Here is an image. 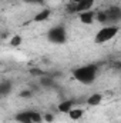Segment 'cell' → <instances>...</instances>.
I'll list each match as a JSON object with an SVG mask.
<instances>
[{"label": "cell", "mask_w": 121, "mask_h": 123, "mask_svg": "<svg viewBox=\"0 0 121 123\" xmlns=\"http://www.w3.org/2000/svg\"><path fill=\"white\" fill-rule=\"evenodd\" d=\"M97 73H98V67L95 64H84V66H80L77 69L73 70V77L83 83V85H90L95 80L97 77Z\"/></svg>", "instance_id": "1"}, {"label": "cell", "mask_w": 121, "mask_h": 123, "mask_svg": "<svg viewBox=\"0 0 121 123\" xmlns=\"http://www.w3.org/2000/svg\"><path fill=\"white\" fill-rule=\"evenodd\" d=\"M118 26L117 25H108V26H104V27H101L100 30L95 33V36H94V42L97 43V44H103V43H107V42H110L111 39H114L117 34H118Z\"/></svg>", "instance_id": "2"}, {"label": "cell", "mask_w": 121, "mask_h": 123, "mask_svg": "<svg viewBox=\"0 0 121 123\" xmlns=\"http://www.w3.org/2000/svg\"><path fill=\"white\" fill-rule=\"evenodd\" d=\"M47 39L54 44H64L67 42V30L64 26H54L47 31Z\"/></svg>", "instance_id": "3"}, {"label": "cell", "mask_w": 121, "mask_h": 123, "mask_svg": "<svg viewBox=\"0 0 121 123\" xmlns=\"http://www.w3.org/2000/svg\"><path fill=\"white\" fill-rule=\"evenodd\" d=\"M16 120L19 123H41L43 116L36 110H23L16 115Z\"/></svg>", "instance_id": "4"}, {"label": "cell", "mask_w": 121, "mask_h": 123, "mask_svg": "<svg viewBox=\"0 0 121 123\" xmlns=\"http://www.w3.org/2000/svg\"><path fill=\"white\" fill-rule=\"evenodd\" d=\"M107 16V23L110 25H117L121 20V7L120 6H111L110 9L104 10Z\"/></svg>", "instance_id": "5"}, {"label": "cell", "mask_w": 121, "mask_h": 123, "mask_svg": "<svg viewBox=\"0 0 121 123\" xmlns=\"http://www.w3.org/2000/svg\"><path fill=\"white\" fill-rule=\"evenodd\" d=\"M95 0H81L78 3H76V13H81V12H88L93 9Z\"/></svg>", "instance_id": "6"}, {"label": "cell", "mask_w": 121, "mask_h": 123, "mask_svg": "<svg viewBox=\"0 0 121 123\" xmlns=\"http://www.w3.org/2000/svg\"><path fill=\"white\" fill-rule=\"evenodd\" d=\"M50 16H51V10L50 9H41L34 17H33V22H36V23H41V22H46V20H49L50 19Z\"/></svg>", "instance_id": "7"}, {"label": "cell", "mask_w": 121, "mask_h": 123, "mask_svg": "<svg viewBox=\"0 0 121 123\" xmlns=\"http://www.w3.org/2000/svg\"><path fill=\"white\" fill-rule=\"evenodd\" d=\"M73 107H74V100H71V99H64L63 102L59 103L57 110H59L60 113H66V115H67Z\"/></svg>", "instance_id": "8"}, {"label": "cell", "mask_w": 121, "mask_h": 123, "mask_svg": "<svg viewBox=\"0 0 121 123\" xmlns=\"http://www.w3.org/2000/svg\"><path fill=\"white\" fill-rule=\"evenodd\" d=\"M40 86L44 87V89H53L56 86V80L53 79V76H49V74H43L40 77Z\"/></svg>", "instance_id": "9"}, {"label": "cell", "mask_w": 121, "mask_h": 123, "mask_svg": "<svg viewBox=\"0 0 121 123\" xmlns=\"http://www.w3.org/2000/svg\"><path fill=\"white\" fill-rule=\"evenodd\" d=\"M78 19L83 25H91L94 22V12L88 10V12H81L78 13Z\"/></svg>", "instance_id": "10"}, {"label": "cell", "mask_w": 121, "mask_h": 123, "mask_svg": "<svg viewBox=\"0 0 121 123\" xmlns=\"http://www.w3.org/2000/svg\"><path fill=\"white\" fill-rule=\"evenodd\" d=\"M13 90V85L10 80H4V82H0V97H4L7 94H10Z\"/></svg>", "instance_id": "11"}, {"label": "cell", "mask_w": 121, "mask_h": 123, "mask_svg": "<svg viewBox=\"0 0 121 123\" xmlns=\"http://www.w3.org/2000/svg\"><path fill=\"white\" fill-rule=\"evenodd\" d=\"M103 102V94L101 93H93L87 97V105L88 106H98Z\"/></svg>", "instance_id": "12"}, {"label": "cell", "mask_w": 121, "mask_h": 123, "mask_svg": "<svg viewBox=\"0 0 121 123\" xmlns=\"http://www.w3.org/2000/svg\"><path fill=\"white\" fill-rule=\"evenodd\" d=\"M67 115H68V117H70L71 120H80V119L83 117V115H84V110L80 109V107H73Z\"/></svg>", "instance_id": "13"}, {"label": "cell", "mask_w": 121, "mask_h": 123, "mask_svg": "<svg viewBox=\"0 0 121 123\" xmlns=\"http://www.w3.org/2000/svg\"><path fill=\"white\" fill-rule=\"evenodd\" d=\"M94 20H97V22L101 23V25H107V16H105V12H104V10L94 12Z\"/></svg>", "instance_id": "14"}, {"label": "cell", "mask_w": 121, "mask_h": 123, "mask_svg": "<svg viewBox=\"0 0 121 123\" xmlns=\"http://www.w3.org/2000/svg\"><path fill=\"white\" fill-rule=\"evenodd\" d=\"M22 42H23V37L19 36V34H14V36L10 39V46H13V47H19V46L22 44Z\"/></svg>", "instance_id": "15"}, {"label": "cell", "mask_w": 121, "mask_h": 123, "mask_svg": "<svg viewBox=\"0 0 121 123\" xmlns=\"http://www.w3.org/2000/svg\"><path fill=\"white\" fill-rule=\"evenodd\" d=\"M31 96H33V90L31 89H26V90H22L19 93V97H22V99H29Z\"/></svg>", "instance_id": "16"}, {"label": "cell", "mask_w": 121, "mask_h": 123, "mask_svg": "<svg viewBox=\"0 0 121 123\" xmlns=\"http://www.w3.org/2000/svg\"><path fill=\"white\" fill-rule=\"evenodd\" d=\"M30 74L31 76H37V77H41L43 74H46L41 69H36V67H33V69H30Z\"/></svg>", "instance_id": "17"}, {"label": "cell", "mask_w": 121, "mask_h": 123, "mask_svg": "<svg viewBox=\"0 0 121 123\" xmlns=\"http://www.w3.org/2000/svg\"><path fill=\"white\" fill-rule=\"evenodd\" d=\"M43 120H46L47 123H53V120H54V115H51V113H46V115L43 116Z\"/></svg>", "instance_id": "18"}, {"label": "cell", "mask_w": 121, "mask_h": 123, "mask_svg": "<svg viewBox=\"0 0 121 123\" xmlns=\"http://www.w3.org/2000/svg\"><path fill=\"white\" fill-rule=\"evenodd\" d=\"M22 1H24L27 4H43L46 0H22Z\"/></svg>", "instance_id": "19"}, {"label": "cell", "mask_w": 121, "mask_h": 123, "mask_svg": "<svg viewBox=\"0 0 121 123\" xmlns=\"http://www.w3.org/2000/svg\"><path fill=\"white\" fill-rule=\"evenodd\" d=\"M73 3H78V1H81V0H71Z\"/></svg>", "instance_id": "20"}]
</instances>
